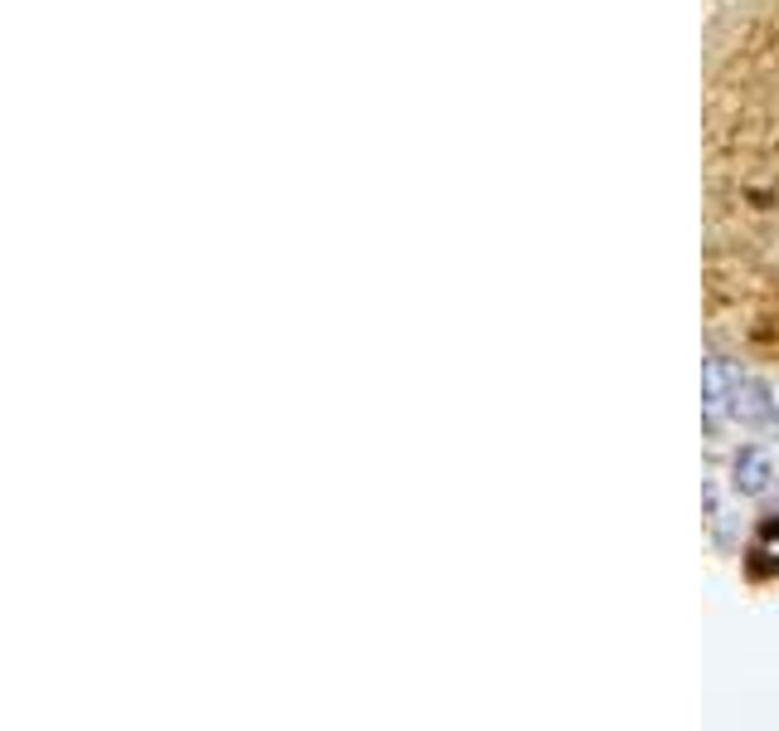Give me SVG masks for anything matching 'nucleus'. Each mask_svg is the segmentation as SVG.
<instances>
[{
	"mask_svg": "<svg viewBox=\"0 0 779 731\" xmlns=\"http://www.w3.org/2000/svg\"><path fill=\"white\" fill-rule=\"evenodd\" d=\"M726 415L755 424V420L770 415V400H765V391L755 381H746L740 371H730L726 361H712L706 366V420L722 424Z\"/></svg>",
	"mask_w": 779,
	"mask_h": 731,
	"instance_id": "obj_1",
	"label": "nucleus"
}]
</instances>
